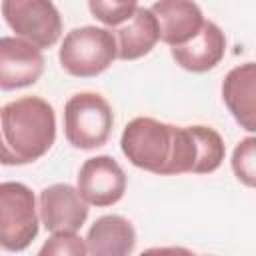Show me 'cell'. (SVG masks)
I'll use <instances>...</instances> for the list:
<instances>
[{
	"label": "cell",
	"instance_id": "obj_6",
	"mask_svg": "<svg viewBox=\"0 0 256 256\" xmlns=\"http://www.w3.org/2000/svg\"><path fill=\"white\" fill-rule=\"evenodd\" d=\"M2 16L8 28L36 48H52L62 36V18L48 0H4Z\"/></svg>",
	"mask_w": 256,
	"mask_h": 256
},
{
	"label": "cell",
	"instance_id": "obj_11",
	"mask_svg": "<svg viewBox=\"0 0 256 256\" xmlns=\"http://www.w3.org/2000/svg\"><path fill=\"white\" fill-rule=\"evenodd\" d=\"M222 100L240 128L256 132V62L234 66L224 76Z\"/></svg>",
	"mask_w": 256,
	"mask_h": 256
},
{
	"label": "cell",
	"instance_id": "obj_12",
	"mask_svg": "<svg viewBox=\"0 0 256 256\" xmlns=\"http://www.w3.org/2000/svg\"><path fill=\"white\" fill-rule=\"evenodd\" d=\"M174 62L188 72H208L220 64L226 54V36L218 24L206 20L200 34L184 46L170 48Z\"/></svg>",
	"mask_w": 256,
	"mask_h": 256
},
{
	"label": "cell",
	"instance_id": "obj_3",
	"mask_svg": "<svg viewBox=\"0 0 256 256\" xmlns=\"http://www.w3.org/2000/svg\"><path fill=\"white\" fill-rule=\"evenodd\" d=\"M116 58V36L112 30L100 26H80L70 30L58 50L60 66L76 78H94L108 70Z\"/></svg>",
	"mask_w": 256,
	"mask_h": 256
},
{
	"label": "cell",
	"instance_id": "obj_7",
	"mask_svg": "<svg viewBox=\"0 0 256 256\" xmlns=\"http://www.w3.org/2000/svg\"><path fill=\"white\" fill-rule=\"evenodd\" d=\"M126 174L122 166L106 154L88 158L78 172L76 188L90 206H112L122 200L126 192Z\"/></svg>",
	"mask_w": 256,
	"mask_h": 256
},
{
	"label": "cell",
	"instance_id": "obj_5",
	"mask_svg": "<svg viewBox=\"0 0 256 256\" xmlns=\"http://www.w3.org/2000/svg\"><path fill=\"white\" fill-rule=\"evenodd\" d=\"M40 218L34 192L22 182L0 184V244L4 250H26L38 236Z\"/></svg>",
	"mask_w": 256,
	"mask_h": 256
},
{
	"label": "cell",
	"instance_id": "obj_17",
	"mask_svg": "<svg viewBox=\"0 0 256 256\" xmlns=\"http://www.w3.org/2000/svg\"><path fill=\"white\" fill-rule=\"evenodd\" d=\"M36 256H88V248L78 234H52Z\"/></svg>",
	"mask_w": 256,
	"mask_h": 256
},
{
	"label": "cell",
	"instance_id": "obj_2",
	"mask_svg": "<svg viewBox=\"0 0 256 256\" xmlns=\"http://www.w3.org/2000/svg\"><path fill=\"white\" fill-rule=\"evenodd\" d=\"M2 164L24 166L42 158L56 140L54 108L40 96H22L2 106Z\"/></svg>",
	"mask_w": 256,
	"mask_h": 256
},
{
	"label": "cell",
	"instance_id": "obj_15",
	"mask_svg": "<svg viewBox=\"0 0 256 256\" xmlns=\"http://www.w3.org/2000/svg\"><path fill=\"white\" fill-rule=\"evenodd\" d=\"M232 172L248 188H256V136L242 138L232 150Z\"/></svg>",
	"mask_w": 256,
	"mask_h": 256
},
{
	"label": "cell",
	"instance_id": "obj_9",
	"mask_svg": "<svg viewBox=\"0 0 256 256\" xmlns=\"http://www.w3.org/2000/svg\"><path fill=\"white\" fill-rule=\"evenodd\" d=\"M44 72L42 50L18 36L0 38V88L16 90L32 86Z\"/></svg>",
	"mask_w": 256,
	"mask_h": 256
},
{
	"label": "cell",
	"instance_id": "obj_16",
	"mask_svg": "<svg viewBox=\"0 0 256 256\" xmlns=\"http://www.w3.org/2000/svg\"><path fill=\"white\" fill-rule=\"evenodd\" d=\"M138 2L136 0H126V2H104V0H90L88 2V10L92 12V16L102 22L104 26H108L110 30L120 28L122 24H126L134 12L138 10Z\"/></svg>",
	"mask_w": 256,
	"mask_h": 256
},
{
	"label": "cell",
	"instance_id": "obj_8",
	"mask_svg": "<svg viewBox=\"0 0 256 256\" xmlns=\"http://www.w3.org/2000/svg\"><path fill=\"white\" fill-rule=\"evenodd\" d=\"M38 212L50 234H76L88 218V202L70 184L46 186L38 196Z\"/></svg>",
	"mask_w": 256,
	"mask_h": 256
},
{
	"label": "cell",
	"instance_id": "obj_14",
	"mask_svg": "<svg viewBox=\"0 0 256 256\" xmlns=\"http://www.w3.org/2000/svg\"><path fill=\"white\" fill-rule=\"evenodd\" d=\"M112 34L118 42L120 60H138L152 52V48L160 40L158 20L154 12L146 6H138L134 16L120 28H114Z\"/></svg>",
	"mask_w": 256,
	"mask_h": 256
},
{
	"label": "cell",
	"instance_id": "obj_10",
	"mask_svg": "<svg viewBox=\"0 0 256 256\" xmlns=\"http://www.w3.org/2000/svg\"><path fill=\"white\" fill-rule=\"evenodd\" d=\"M150 10L158 20L160 40L170 48H178L194 40L206 22L200 6L188 0H160L154 2Z\"/></svg>",
	"mask_w": 256,
	"mask_h": 256
},
{
	"label": "cell",
	"instance_id": "obj_4",
	"mask_svg": "<svg viewBox=\"0 0 256 256\" xmlns=\"http://www.w3.org/2000/svg\"><path fill=\"white\" fill-rule=\"evenodd\" d=\"M114 114L108 100L98 92H78L64 104V134L68 144L94 150L108 142Z\"/></svg>",
	"mask_w": 256,
	"mask_h": 256
},
{
	"label": "cell",
	"instance_id": "obj_1",
	"mask_svg": "<svg viewBox=\"0 0 256 256\" xmlns=\"http://www.w3.org/2000/svg\"><path fill=\"white\" fill-rule=\"evenodd\" d=\"M120 148L130 164L158 176L200 174L202 148L196 124L174 126L138 116L124 126Z\"/></svg>",
	"mask_w": 256,
	"mask_h": 256
},
{
	"label": "cell",
	"instance_id": "obj_18",
	"mask_svg": "<svg viewBox=\"0 0 256 256\" xmlns=\"http://www.w3.org/2000/svg\"><path fill=\"white\" fill-rule=\"evenodd\" d=\"M140 256H198L184 246H154L144 250Z\"/></svg>",
	"mask_w": 256,
	"mask_h": 256
},
{
	"label": "cell",
	"instance_id": "obj_13",
	"mask_svg": "<svg viewBox=\"0 0 256 256\" xmlns=\"http://www.w3.org/2000/svg\"><path fill=\"white\" fill-rule=\"evenodd\" d=\"M84 240L88 256H130L136 246V230L124 216L104 214L94 220Z\"/></svg>",
	"mask_w": 256,
	"mask_h": 256
}]
</instances>
